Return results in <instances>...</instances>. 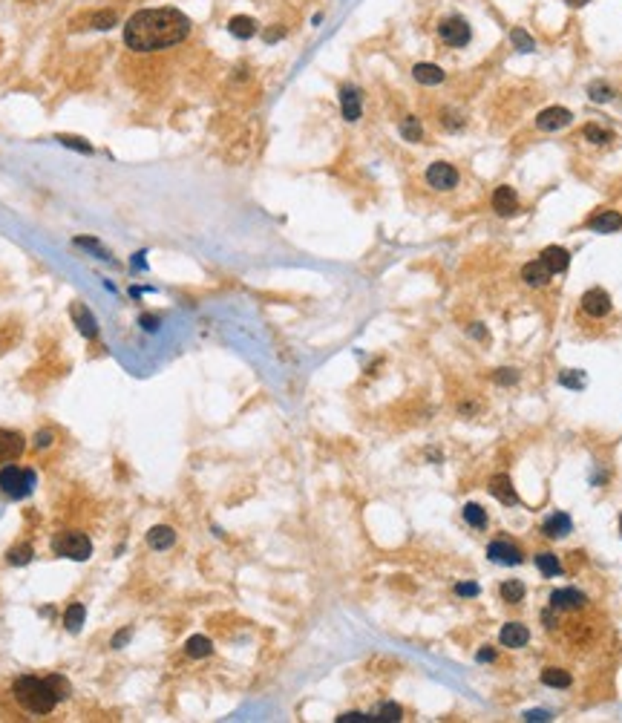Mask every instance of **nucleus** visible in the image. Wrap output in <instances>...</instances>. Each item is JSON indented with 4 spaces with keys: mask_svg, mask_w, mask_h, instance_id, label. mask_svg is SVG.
Returning a JSON list of instances; mask_svg holds the SVG:
<instances>
[{
    "mask_svg": "<svg viewBox=\"0 0 622 723\" xmlns=\"http://www.w3.org/2000/svg\"><path fill=\"white\" fill-rule=\"evenodd\" d=\"M559 387H565V389H582L585 387V375L576 372V369H565V372H559Z\"/></svg>",
    "mask_w": 622,
    "mask_h": 723,
    "instance_id": "obj_31",
    "label": "nucleus"
},
{
    "mask_svg": "<svg viewBox=\"0 0 622 723\" xmlns=\"http://www.w3.org/2000/svg\"><path fill=\"white\" fill-rule=\"evenodd\" d=\"M536 568H539L545 576H559V574H562V562L556 559V554H548V550L536 557Z\"/></svg>",
    "mask_w": 622,
    "mask_h": 723,
    "instance_id": "obj_28",
    "label": "nucleus"
},
{
    "mask_svg": "<svg viewBox=\"0 0 622 723\" xmlns=\"http://www.w3.org/2000/svg\"><path fill=\"white\" fill-rule=\"evenodd\" d=\"M619 533H622V513H619Z\"/></svg>",
    "mask_w": 622,
    "mask_h": 723,
    "instance_id": "obj_48",
    "label": "nucleus"
},
{
    "mask_svg": "<svg viewBox=\"0 0 622 723\" xmlns=\"http://www.w3.org/2000/svg\"><path fill=\"white\" fill-rule=\"evenodd\" d=\"M510 40H513V47H516L519 52H533V50H536V40H533L521 26H516V29L510 32Z\"/></svg>",
    "mask_w": 622,
    "mask_h": 723,
    "instance_id": "obj_32",
    "label": "nucleus"
},
{
    "mask_svg": "<svg viewBox=\"0 0 622 723\" xmlns=\"http://www.w3.org/2000/svg\"><path fill=\"white\" fill-rule=\"evenodd\" d=\"M50 444H52V433L43 430V433H38V435H35V447H38V450H47Z\"/></svg>",
    "mask_w": 622,
    "mask_h": 723,
    "instance_id": "obj_42",
    "label": "nucleus"
},
{
    "mask_svg": "<svg viewBox=\"0 0 622 723\" xmlns=\"http://www.w3.org/2000/svg\"><path fill=\"white\" fill-rule=\"evenodd\" d=\"M6 559H9V565H29V559H32V545H18V547H12L9 554H6Z\"/></svg>",
    "mask_w": 622,
    "mask_h": 723,
    "instance_id": "obj_35",
    "label": "nucleus"
},
{
    "mask_svg": "<svg viewBox=\"0 0 622 723\" xmlns=\"http://www.w3.org/2000/svg\"><path fill=\"white\" fill-rule=\"evenodd\" d=\"M12 698L29 715H50L61 700L69 698V683L61 674H50V677L23 674L12 683Z\"/></svg>",
    "mask_w": 622,
    "mask_h": 723,
    "instance_id": "obj_2",
    "label": "nucleus"
},
{
    "mask_svg": "<svg viewBox=\"0 0 622 723\" xmlns=\"http://www.w3.org/2000/svg\"><path fill=\"white\" fill-rule=\"evenodd\" d=\"M191 35V21L179 9H145L124 26V44L136 52L176 47Z\"/></svg>",
    "mask_w": 622,
    "mask_h": 723,
    "instance_id": "obj_1",
    "label": "nucleus"
},
{
    "mask_svg": "<svg viewBox=\"0 0 622 723\" xmlns=\"http://www.w3.org/2000/svg\"><path fill=\"white\" fill-rule=\"evenodd\" d=\"M585 139H588L591 144H608L613 136H611L608 130H602V127H596V124H588V127H585Z\"/></svg>",
    "mask_w": 622,
    "mask_h": 723,
    "instance_id": "obj_36",
    "label": "nucleus"
},
{
    "mask_svg": "<svg viewBox=\"0 0 622 723\" xmlns=\"http://www.w3.org/2000/svg\"><path fill=\"white\" fill-rule=\"evenodd\" d=\"M487 557H490L496 565H521V550L516 547V545H510V542H504V539H499V542H490V547H487Z\"/></svg>",
    "mask_w": 622,
    "mask_h": 723,
    "instance_id": "obj_9",
    "label": "nucleus"
},
{
    "mask_svg": "<svg viewBox=\"0 0 622 723\" xmlns=\"http://www.w3.org/2000/svg\"><path fill=\"white\" fill-rule=\"evenodd\" d=\"M404 717V709L397 703H380L375 712H372V723H395Z\"/></svg>",
    "mask_w": 622,
    "mask_h": 723,
    "instance_id": "obj_26",
    "label": "nucleus"
},
{
    "mask_svg": "<svg viewBox=\"0 0 622 723\" xmlns=\"http://www.w3.org/2000/svg\"><path fill=\"white\" fill-rule=\"evenodd\" d=\"M173 542H176V533L167 525H156L147 530V545L156 550H167V547H173Z\"/></svg>",
    "mask_w": 622,
    "mask_h": 723,
    "instance_id": "obj_21",
    "label": "nucleus"
},
{
    "mask_svg": "<svg viewBox=\"0 0 622 723\" xmlns=\"http://www.w3.org/2000/svg\"><path fill=\"white\" fill-rule=\"evenodd\" d=\"M401 136H404L407 142H421L424 127H421V121H418L415 115H407V118L401 121Z\"/></svg>",
    "mask_w": 622,
    "mask_h": 723,
    "instance_id": "obj_30",
    "label": "nucleus"
},
{
    "mask_svg": "<svg viewBox=\"0 0 622 723\" xmlns=\"http://www.w3.org/2000/svg\"><path fill=\"white\" fill-rule=\"evenodd\" d=\"M228 29H231V35L234 38H254L256 35V21L254 18H248V15H234L231 21H228Z\"/></svg>",
    "mask_w": 622,
    "mask_h": 723,
    "instance_id": "obj_22",
    "label": "nucleus"
},
{
    "mask_svg": "<svg viewBox=\"0 0 622 723\" xmlns=\"http://www.w3.org/2000/svg\"><path fill=\"white\" fill-rule=\"evenodd\" d=\"M337 723H372V715H363V712H346L337 717Z\"/></svg>",
    "mask_w": 622,
    "mask_h": 723,
    "instance_id": "obj_38",
    "label": "nucleus"
},
{
    "mask_svg": "<svg viewBox=\"0 0 622 723\" xmlns=\"http://www.w3.org/2000/svg\"><path fill=\"white\" fill-rule=\"evenodd\" d=\"M130 634H132V631H130V628H124V631H118V634H115V640H113V649H121V646H124V643H127V640H130Z\"/></svg>",
    "mask_w": 622,
    "mask_h": 723,
    "instance_id": "obj_45",
    "label": "nucleus"
},
{
    "mask_svg": "<svg viewBox=\"0 0 622 723\" xmlns=\"http://www.w3.org/2000/svg\"><path fill=\"white\" fill-rule=\"evenodd\" d=\"M542 683H545V686H550V689H567V686L573 683V677H570V671L550 666V668H545V671H542Z\"/></svg>",
    "mask_w": 622,
    "mask_h": 723,
    "instance_id": "obj_23",
    "label": "nucleus"
},
{
    "mask_svg": "<svg viewBox=\"0 0 622 723\" xmlns=\"http://www.w3.org/2000/svg\"><path fill=\"white\" fill-rule=\"evenodd\" d=\"M438 38H441L447 47H467V44H470V23H467L461 15H450V18L441 21Z\"/></svg>",
    "mask_w": 622,
    "mask_h": 723,
    "instance_id": "obj_5",
    "label": "nucleus"
},
{
    "mask_svg": "<svg viewBox=\"0 0 622 723\" xmlns=\"http://www.w3.org/2000/svg\"><path fill=\"white\" fill-rule=\"evenodd\" d=\"M570 121H573V113L565 110V107H548V110H542L536 115V127H539V130H545V133L562 130V127H567Z\"/></svg>",
    "mask_w": 622,
    "mask_h": 723,
    "instance_id": "obj_7",
    "label": "nucleus"
},
{
    "mask_svg": "<svg viewBox=\"0 0 622 723\" xmlns=\"http://www.w3.org/2000/svg\"><path fill=\"white\" fill-rule=\"evenodd\" d=\"M35 473L32 470H23V467H4L0 470V490L12 499H26L32 490H35Z\"/></svg>",
    "mask_w": 622,
    "mask_h": 723,
    "instance_id": "obj_4",
    "label": "nucleus"
},
{
    "mask_svg": "<svg viewBox=\"0 0 622 723\" xmlns=\"http://www.w3.org/2000/svg\"><path fill=\"white\" fill-rule=\"evenodd\" d=\"M426 185L435 190H453L458 188V170L450 161H432L426 167Z\"/></svg>",
    "mask_w": 622,
    "mask_h": 723,
    "instance_id": "obj_6",
    "label": "nucleus"
},
{
    "mask_svg": "<svg viewBox=\"0 0 622 723\" xmlns=\"http://www.w3.org/2000/svg\"><path fill=\"white\" fill-rule=\"evenodd\" d=\"M475 660H478V663H493V660H496V651H493L490 646H481V651L475 654Z\"/></svg>",
    "mask_w": 622,
    "mask_h": 723,
    "instance_id": "obj_43",
    "label": "nucleus"
},
{
    "mask_svg": "<svg viewBox=\"0 0 622 723\" xmlns=\"http://www.w3.org/2000/svg\"><path fill=\"white\" fill-rule=\"evenodd\" d=\"M210 651H213V643L208 640V637H202V634H193L191 640L185 643V654H188V657H193V660L210 657Z\"/></svg>",
    "mask_w": 622,
    "mask_h": 723,
    "instance_id": "obj_24",
    "label": "nucleus"
},
{
    "mask_svg": "<svg viewBox=\"0 0 622 723\" xmlns=\"http://www.w3.org/2000/svg\"><path fill=\"white\" fill-rule=\"evenodd\" d=\"M542 622H545V628H556V625H559V620L553 617V605H550L548 611H542Z\"/></svg>",
    "mask_w": 622,
    "mask_h": 723,
    "instance_id": "obj_44",
    "label": "nucleus"
},
{
    "mask_svg": "<svg viewBox=\"0 0 622 723\" xmlns=\"http://www.w3.org/2000/svg\"><path fill=\"white\" fill-rule=\"evenodd\" d=\"M550 268L542 263V260H533V263H527L524 268H521V280L530 285V288H542V285H548L550 283Z\"/></svg>",
    "mask_w": 622,
    "mask_h": 723,
    "instance_id": "obj_15",
    "label": "nucleus"
},
{
    "mask_svg": "<svg viewBox=\"0 0 622 723\" xmlns=\"http://www.w3.org/2000/svg\"><path fill=\"white\" fill-rule=\"evenodd\" d=\"M588 228L596 231V234H611V231H619L622 228V217L616 210H599L588 220Z\"/></svg>",
    "mask_w": 622,
    "mask_h": 723,
    "instance_id": "obj_19",
    "label": "nucleus"
},
{
    "mask_svg": "<svg viewBox=\"0 0 622 723\" xmlns=\"http://www.w3.org/2000/svg\"><path fill=\"white\" fill-rule=\"evenodd\" d=\"M493 210H496L499 217H513L516 210H519V193H516L510 185L496 188V193H493Z\"/></svg>",
    "mask_w": 622,
    "mask_h": 723,
    "instance_id": "obj_12",
    "label": "nucleus"
},
{
    "mask_svg": "<svg viewBox=\"0 0 622 723\" xmlns=\"http://www.w3.org/2000/svg\"><path fill=\"white\" fill-rule=\"evenodd\" d=\"M524 720H530V723H533V720H536V723H545V720H550V712H545V709H536V712H533V709H530V712H524Z\"/></svg>",
    "mask_w": 622,
    "mask_h": 723,
    "instance_id": "obj_41",
    "label": "nucleus"
},
{
    "mask_svg": "<svg viewBox=\"0 0 622 723\" xmlns=\"http://www.w3.org/2000/svg\"><path fill=\"white\" fill-rule=\"evenodd\" d=\"M142 326H145L147 331H156V329H159V320H156V317H150V314H145V317H142Z\"/></svg>",
    "mask_w": 622,
    "mask_h": 723,
    "instance_id": "obj_46",
    "label": "nucleus"
},
{
    "mask_svg": "<svg viewBox=\"0 0 622 723\" xmlns=\"http://www.w3.org/2000/svg\"><path fill=\"white\" fill-rule=\"evenodd\" d=\"M502 597H504V603H521L524 600V582H519V579H507V582H502Z\"/></svg>",
    "mask_w": 622,
    "mask_h": 723,
    "instance_id": "obj_29",
    "label": "nucleus"
},
{
    "mask_svg": "<svg viewBox=\"0 0 622 723\" xmlns=\"http://www.w3.org/2000/svg\"><path fill=\"white\" fill-rule=\"evenodd\" d=\"M570 530H573V522H570L567 513H562V510H556V513H550V516L542 522V533H545L548 539H562V536H567Z\"/></svg>",
    "mask_w": 622,
    "mask_h": 723,
    "instance_id": "obj_14",
    "label": "nucleus"
},
{
    "mask_svg": "<svg viewBox=\"0 0 622 723\" xmlns=\"http://www.w3.org/2000/svg\"><path fill=\"white\" fill-rule=\"evenodd\" d=\"M567 6H585V4H591V0H565Z\"/></svg>",
    "mask_w": 622,
    "mask_h": 723,
    "instance_id": "obj_47",
    "label": "nucleus"
},
{
    "mask_svg": "<svg viewBox=\"0 0 622 723\" xmlns=\"http://www.w3.org/2000/svg\"><path fill=\"white\" fill-rule=\"evenodd\" d=\"M585 603H588V597L582 591H576V588H559V591L550 593L553 611H579Z\"/></svg>",
    "mask_w": 622,
    "mask_h": 723,
    "instance_id": "obj_8",
    "label": "nucleus"
},
{
    "mask_svg": "<svg viewBox=\"0 0 622 723\" xmlns=\"http://www.w3.org/2000/svg\"><path fill=\"white\" fill-rule=\"evenodd\" d=\"M72 320L78 323V329H81V334H86V337H96L98 334V326H96V317L86 312L84 306H72Z\"/></svg>",
    "mask_w": 622,
    "mask_h": 723,
    "instance_id": "obj_25",
    "label": "nucleus"
},
{
    "mask_svg": "<svg viewBox=\"0 0 622 723\" xmlns=\"http://www.w3.org/2000/svg\"><path fill=\"white\" fill-rule=\"evenodd\" d=\"M582 312L591 317H605L611 312V294L602 288H588L582 294Z\"/></svg>",
    "mask_w": 622,
    "mask_h": 723,
    "instance_id": "obj_10",
    "label": "nucleus"
},
{
    "mask_svg": "<svg viewBox=\"0 0 622 723\" xmlns=\"http://www.w3.org/2000/svg\"><path fill=\"white\" fill-rule=\"evenodd\" d=\"M516 380H519L516 369H499L496 372V384H502V387H510V384H516Z\"/></svg>",
    "mask_w": 622,
    "mask_h": 723,
    "instance_id": "obj_39",
    "label": "nucleus"
},
{
    "mask_svg": "<svg viewBox=\"0 0 622 723\" xmlns=\"http://www.w3.org/2000/svg\"><path fill=\"white\" fill-rule=\"evenodd\" d=\"M340 110H343V118H346V121H358V118H361L363 101H361V93L354 90V87H343V90H340Z\"/></svg>",
    "mask_w": 622,
    "mask_h": 723,
    "instance_id": "obj_17",
    "label": "nucleus"
},
{
    "mask_svg": "<svg viewBox=\"0 0 622 723\" xmlns=\"http://www.w3.org/2000/svg\"><path fill=\"white\" fill-rule=\"evenodd\" d=\"M461 513H464V522H467L470 528H478V530H481V528H487V510H484V507H478L475 501L464 504Z\"/></svg>",
    "mask_w": 622,
    "mask_h": 723,
    "instance_id": "obj_27",
    "label": "nucleus"
},
{
    "mask_svg": "<svg viewBox=\"0 0 622 723\" xmlns=\"http://www.w3.org/2000/svg\"><path fill=\"white\" fill-rule=\"evenodd\" d=\"M52 550H55V557H67V559L84 562V559H90V554H93V542H90V536L81 533V530H67V533H58L52 539Z\"/></svg>",
    "mask_w": 622,
    "mask_h": 723,
    "instance_id": "obj_3",
    "label": "nucleus"
},
{
    "mask_svg": "<svg viewBox=\"0 0 622 723\" xmlns=\"http://www.w3.org/2000/svg\"><path fill=\"white\" fill-rule=\"evenodd\" d=\"M84 614H86V611H84V605H81V603L69 605V608H67V614H64V625H67L69 631H78V628H81V622H84Z\"/></svg>",
    "mask_w": 622,
    "mask_h": 723,
    "instance_id": "obj_33",
    "label": "nucleus"
},
{
    "mask_svg": "<svg viewBox=\"0 0 622 723\" xmlns=\"http://www.w3.org/2000/svg\"><path fill=\"white\" fill-rule=\"evenodd\" d=\"M539 260L550 268V274H562V271H567V266H570V254H567L565 248H559V245H550V248L542 251Z\"/></svg>",
    "mask_w": 622,
    "mask_h": 723,
    "instance_id": "obj_18",
    "label": "nucleus"
},
{
    "mask_svg": "<svg viewBox=\"0 0 622 723\" xmlns=\"http://www.w3.org/2000/svg\"><path fill=\"white\" fill-rule=\"evenodd\" d=\"M26 450V441L21 433H12V430H0V464H9L15 458H21Z\"/></svg>",
    "mask_w": 622,
    "mask_h": 723,
    "instance_id": "obj_11",
    "label": "nucleus"
},
{
    "mask_svg": "<svg viewBox=\"0 0 622 723\" xmlns=\"http://www.w3.org/2000/svg\"><path fill=\"white\" fill-rule=\"evenodd\" d=\"M490 493H493L502 504H519L516 487H513V482H510V476H507V473H496V476L490 479Z\"/></svg>",
    "mask_w": 622,
    "mask_h": 723,
    "instance_id": "obj_16",
    "label": "nucleus"
},
{
    "mask_svg": "<svg viewBox=\"0 0 622 723\" xmlns=\"http://www.w3.org/2000/svg\"><path fill=\"white\" fill-rule=\"evenodd\" d=\"M412 78L418 84H426V87H435V84H441L447 75H443V69L435 67V64H415L412 67Z\"/></svg>",
    "mask_w": 622,
    "mask_h": 723,
    "instance_id": "obj_20",
    "label": "nucleus"
},
{
    "mask_svg": "<svg viewBox=\"0 0 622 723\" xmlns=\"http://www.w3.org/2000/svg\"><path fill=\"white\" fill-rule=\"evenodd\" d=\"M499 640H502V646H507V649H524V646L530 643V628L521 625V622H507V625L502 628V634H499Z\"/></svg>",
    "mask_w": 622,
    "mask_h": 723,
    "instance_id": "obj_13",
    "label": "nucleus"
},
{
    "mask_svg": "<svg viewBox=\"0 0 622 723\" xmlns=\"http://www.w3.org/2000/svg\"><path fill=\"white\" fill-rule=\"evenodd\" d=\"M456 593H458V597H478L481 588H478L475 582H458V585H456Z\"/></svg>",
    "mask_w": 622,
    "mask_h": 723,
    "instance_id": "obj_40",
    "label": "nucleus"
},
{
    "mask_svg": "<svg viewBox=\"0 0 622 723\" xmlns=\"http://www.w3.org/2000/svg\"><path fill=\"white\" fill-rule=\"evenodd\" d=\"M35 4H38V0H35Z\"/></svg>",
    "mask_w": 622,
    "mask_h": 723,
    "instance_id": "obj_49",
    "label": "nucleus"
},
{
    "mask_svg": "<svg viewBox=\"0 0 622 723\" xmlns=\"http://www.w3.org/2000/svg\"><path fill=\"white\" fill-rule=\"evenodd\" d=\"M588 96H591L596 104H605V101H611V98H613V90L608 87L605 81H594L591 87H588Z\"/></svg>",
    "mask_w": 622,
    "mask_h": 723,
    "instance_id": "obj_34",
    "label": "nucleus"
},
{
    "mask_svg": "<svg viewBox=\"0 0 622 723\" xmlns=\"http://www.w3.org/2000/svg\"><path fill=\"white\" fill-rule=\"evenodd\" d=\"M58 142H61L64 147L78 150V153H93V147H90V144H86L84 139H75V136H58Z\"/></svg>",
    "mask_w": 622,
    "mask_h": 723,
    "instance_id": "obj_37",
    "label": "nucleus"
}]
</instances>
